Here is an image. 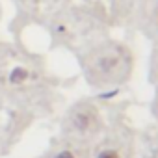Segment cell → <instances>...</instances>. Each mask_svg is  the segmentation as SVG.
Instances as JSON below:
<instances>
[{
  "instance_id": "3",
  "label": "cell",
  "mask_w": 158,
  "mask_h": 158,
  "mask_svg": "<svg viewBox=\"0 0 158 158\" xmlns=\"http://www.w3.org/2000/svg\"><path fill=\"white\" fill-rule=\"evenodd\" d=\"M56 158H74V154H73V152H69V151H63V152H60Z\"/></svg>"
},
{
  "instance_id": "1",
  "label": "cell",
  "mask_w": 158,
  "mask_h": 158,
  "mask_svg": "<svg viewBox=\"0 0 158 158\" xmlns=\"http://www.w3.org/2000/svg\"><path fill=\"white\" fill-rule=\"evenodd\" d=\"M26 78H28V71H26L24 67H15V69L10 73V82L15 84V86H17V84H23Z\"/></svg>"
},
{
  "instance_id": "2",
  "label": "cell",
  "mask_w": 158,
  "mask_h": 158,
  "mask_svg": "<svg viewBox=\"0 0 158 158\" xmlns=\"http://www.w3.org/2000/svg\"><path fill=\"white\" fill-rule=\"evenodd\" d=\"M99 158H119V154L115 151H104V152H101Z\"/></svg>"
}]
</instances>
